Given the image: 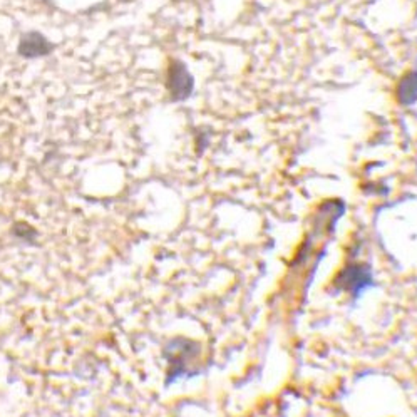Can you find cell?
<instances>
[{"instance_id": "1", "label": "cell", "mask_w": 417, "mask_h": 417, "mask_svg": "<svg viewBox=\"0 0 417 417\" xmlns=\"http://www.w3.org/2000/svg\"><path fill=\"white\" fill-rule=\"evenodd\" d=\"M166 89L174 102L186 101L194 91V79L186 64L181 60H171L166 73Z\"/></svg>"}, {"instance_id": "2", "label": "cell", "mask_w": 417, "mask_h": 417, "mask_svg": "<svg viewBox=\"0 0 417 417\" xmlns=\"http://www.w3.org/2000/svg\"><path fill=\"white\" fill-rule=\"evenodd\" d=\"M52 49H54V46L39 32H29V34L22 37L21 44H19V54L27 59L44 58Z\"/></svg>"}, {"instance_id": "3", "label": "cell", "mask_w": 417, "mask_h": 417, "mask_svg": "<svg viewBox=\"0 0 417 417\" xmlns=\"http://www.w3.org/2000/svg\"><path fill=\"white\" fill-rule=\"evenodd\" d=\"M396 99L404 107L417 104V70H407L401 75L396 86Z\"/></svg>"}, {"instance_id": "4", "label": "cell", "mask_w": 417, "mask_h": 417, "mask_svg": "<svg viewBox=\"0 0 417 417\" xmlns=\"http://www.w3.org/2000/svg\"><path fill=\"white\" fill-rule=\"evenodd\" d=\"M14 233H16L17 236H21V238H23V240L27 238L29 241L34 240L37 236V231L27 223H17L16 228H14Z\"/></svg>"}]
</instances>
